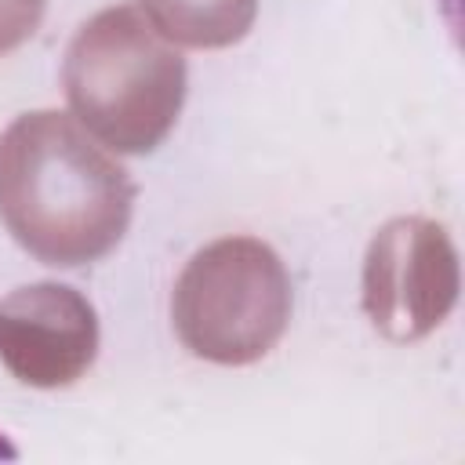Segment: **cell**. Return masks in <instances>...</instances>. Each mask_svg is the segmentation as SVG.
Wrapping results in <instances>:
<instances>
[{
  "instance_id": "cell-3",
  "label": "cell",
  "mask_w": 465,
  "mask_h": 465,
  "mask_svg": "<svg viewBox=\"0 0 465 465\" xmlns=\"http://www.w3.org/2000/svg\"><path fill=\"white\" fill-rule=\"evenodd\" d=\"M171 316L193 356L243 367L283 338L291 320V276L269 243L222 236L182 269Z\"/></svg>"
},
{
  "instance_id": "cell-5",
  "label": "cell",
  "mask_w": 465,
  "mask_h": 465,
  "mask_svg": "<svg viewBox=\"0 0 465 465\" xmlns=\"http://www.w3.org/2000/svg\"><path fill=\"white\" fill-rule=\"evenodd\" d=\"M98 316L65 283H29L0 298V363L33 389H65L94 363Z\"/></svg>"
},
{
  "instance_id": "cell-1",
  "label": "cell",
  "mask_w": 465,
  "mask_h": 465,
  "mask_svg": "<svg viewBox=\"0 0 465 465\" xmlns=\"http://www.w3.org/2000/svg\"><path fill=\"white\" fill-rule=\"evenodd\" d=\"M134 211L131 174L65 113L18 116L0 134V222L44 265L105 258Z\"/></svg>"
},
{
  "instance_id": "cell-6",
  "label": "cell",
  "mask_w": 465,
  "mask_h": 465,
  "mask_svg": "<svg viewBox=\"0 0 465 465\" xmlns=\"http://www.w3.org/2000/svg\"><path fill=\"white\" fill-rule=\"evenodd\" d=\"M156 33L185 47H229L247 36L258 0H138Z\"/></svg>"
},
{
  "instance_id": "cell-4",
  "label": "cell",
  "mask_w": 465,
  "mask_h": 465,
  "mask_svg": "<svg viewBox=\"0 0 465 465\" xmlns=\"http://www.w3.org/2000/svg\"><path fill=\"white\" fill-rule=\"evenodd\" d=\"M458 302V254L440 222L392 218L367 247L363 312L389 341H418Z\"/></svg>"
},
{
  "instance_id": "cell-2",
  "label": "cell",
  "mask_w": 465,
  "mask_h": 465,
  "mask_svg": "<svg viewBox=\"0 0 465 465\" xmlns=\"http://www.w3.org/2000/svg\"><path fill=\"white\" fill-rule=\"evenodd\" d=\"M62 87L76 120L109 149L153 153L185 102V58L131 4L87 18L62 65Z\"/></svg>"
},
{
  "instance_id": "cell-7",
  "label": "cell",
  "mask_w": 465,
  "mask_h": 465,
  "mask_svg": "<svg viewBox=\"0 0 465 465\" xmlns=\"http://www.w3.org/2000/svg\"><path fill=\"white\" fill-rule=\"evenodd\" d=\"M44 7L47 0H0V54L22 47L36 33Z\"/></svg>"
}]
</instances>
